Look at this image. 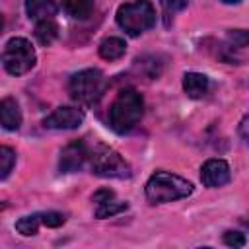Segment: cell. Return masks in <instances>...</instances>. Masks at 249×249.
<instances>
[{"label":"cell","instance_id":"obj_22","mask_svg":"<svg viewBox=\"0 0 249 249\" xmlns=\"http://www.w3.org/2000/svg\"><path fill=\"white\" fill-rule=\"evenodd\" d=\"M224 243L230 245V247H243V245L247 243V239H245V235H243L241 231L228 230V231L224 233Z\"/></svg>","mask_w":249,"mask_h":249},{"label":"cell","instance_id":"obj_18","mask_svg":"<svg viewBox=\"0 0 249 249\" xmlns=\"http://www.w3.org/2000/svg\"><path fill=\"white\" fill-rule=\"evenodd\" d=\"M16 163V152L8 146L0 148V179H6Z\"/></svg>","mask_w":249,"mask_h":249},{"label":"cell","instance_id":"obj_16","mask_svg":"<svg viewBox=\"0 0 249 249\" xmlns=\"http://www.w3.org/2000/svg\"><path fill=\"white\" fill-rule=\"evenodd\" d=\"M126 208H128L126 202L115 200V196H111V198H107V200H103V202H97L95 216H97V218H111V216H115V214L124 212Z\"/></svg>","mask_w":249,"mask_h":249},{"label":"cell","instance_id":"obj_8","mask_svg":"<svg viewBox=\"0 0 249 249\" xmlns=\"http://www.w3.org/2000/svg\"><path fill=\"white\" fill-rule=\"evenodd\" d=\"M84 123V113L78 107H56L51 115L43 119L45 128H54V130H72L78 128Z\"/></svg>","mask_w":249,"mask_h":249},{"label":"cell","instance_id":"obj_4","mask_svg":"<svg viewBox=\"0 0 249 249\" xmlns=\"http://www.w3.org/2000/svg\"><path fill=\"white\" fill-rule=\"evenodd\" d=\"M117 23L128 35L136 37L156 23V8L150 0H132L117 10Z\"/></svg>","mask_w":249,"mask_h":249},{"label":"cell","instance_id":"obj_24","mask_svg":"<svg viewBox=\"0 0 249 249\" xmlns=\"http://www.w3.org/2000/svg\"><path fill=\"white\" fill-rule=\"evenodd\" d=\"M239 134H241V138L245 142H249V115H245L241 119V123H239Z\"/></svg>","mask_w":249,"mask_h":249},{"label":"cell","instance_id":"obj_15","mask_svg":"<svg viewBox=\"0 0 249 249\" xmlns=\"http://www.w3.org/2000/svg\"><path fill=\"white\" fill-rule=\"evenodd\" d=\"M35 37H37V41L41 45H45V47L51 45L58 37V25H56V21H53V18L51 19L37 21V25H35Z\"/></svg>","mask_w":249,"mask_h":249},{"label":"cell","instance_id":"obj_25","mask_svg":"<svg viewBox=\"0 0 249 249\" xmlns=\"http://www.w3.org/2000/svg\"><path fill=\"white\" fill-rule=\"evenodd\" d=\"M222 2H226V4H237V2H241V0H222Z\"/></svg>","mask_w":249,"mask_h":249},{"label":"cell","instance_id":"obj_9","mask_svg":"<svg viewBox=\"0 0 249 249\" xmlns=\"http://www.w3.org/2000/svg\"><path fill=\"white\" fill-rule=\"evenodd\" d=\"M231 179V171H230V165L228 161L220 160V158H212V160H206L200 167V181L204 183V187L208 189H218V187H224L226 183H230Z\"/></svg>","mask_w":249,"mask_h":249},{"label":"cell","instance_id":"obj_10","mask_svg":"<svg viewBox=\"0 0 249 249\" xmlns=\"http://www.w3.org/2000/svg\"><path fill=\"white\" fill-rule=\"evenodd\" d=\"M0 123L6 130H18L21 126V111L14 97H4L0 101Z\"/></svg>","mask_w":249,"mask_h":249},{"label":"cell","instance_id":"obj_6","mask_svg":"<svg viewBox=\"0 0 249 249\" xmlns=\"http://www.w3.org/2000/svg\"><path fill=\"white\" fill-rule=\"evenodd\" d=\"M91 173L105 179H128L132 175L130 165L115 150L101 148L91 156Z\"/></svg>","mask_w":249,"mask_h":249},{"label":"cell","instance_id":"obj_20","mask_svg":"<svg viewBox=\"0 0 249 249\" xmlns=\"http://www.w3.org/2000/svg\"><path fill=\"white\" fill-rule=\"evenodd\" d=\"M226 39L231 47H249V29H230Z\"/></svg>","mask_w":249,"mask_h":249},{"label":"cell","instance_id":"obj_5","mask_svg":"<svg viewBox=\"0 0 249 249\" xmlns=\"http://www.w3.org/2000/svg\"><path fill=\"white\" fill-rule=\"evenodd\" d=\"M37 54L31 43L23 37H12L2 51V64L8 74L12 76H23L35 66Z\"/></svg>","mask_w":249,"mask_h":249},{"label":"cell","instance_id":"obj_26","mask_svg":"<svg viewBox=\"0 0 249 249\" xmlns=\"http://www.w3.org/2000/svg\"><path fill=\"white\" fill-rule=\"evenodd\" d=\"M245 226H249V222H245Z\"/></svg>","mask_w":249,"mask_h":249},{"label":"cell","instance_id":"obj_23","mask_svg":"<svg viewBox=\"0 0 249 249\" xmlns=\"http://www.w3.org/2000/svg\"><path fill=\"white\" fill-rule=\"evenodd\" d=\"M189 0H161V6L165 10V14H175L181 12L183 8H187Z\"/></svg>","mask_w":249,"mask_h":249},{"label":"cell","instance_id":"obj_2","mask_svg":"<svg viewBox=\"0 0 249 249\" xmlns=\"http://www.w3.org/2000/svg\"><path fill=\"white\" fill-rule=\"evenodd\" d=\"M191 193H193V183L169 171H156L150 175L146 183V198L152 204L179 200L189 196Z\"/></svg>","mask_w":249,"mask_h":249},{"label":"cell","instance_id":"obj_11","mask_svg":"<svg viewBox=\"0 0 249 249\" xmlns=\"http://www.w3.org/2000/svg\"><path fill=\"white\" fill-rule=\"evenodd\" d=\"M183 89L191 99H200L210 89V80L200 72H187L183 76Z\"/></svg>","mask_w":249,"mask_h":249},{"label":"cell","instance_id":"obj_14","mask_svg":"<svg viewBox=\"0 0 249 249\" xmlns=\"http://www.w3.org/2000/svg\"><path fill=\"white\" fill-rule=\"evenodd\" d=\"M93 2L95 0H64L62 2V8L64 12L74 18V19H86L89 18L91 10H93Z\"/></svg>","mask_w":249,"mask_h":249},{"label":"cell","instance_id":"obj_1","mask_svg":"<svg viewBox=\"0 0 249 249\" xmlns=\"http://www.w3.org/2000/svg\"><path fill=\"white\" fill-rule=\"evenodd\" d=\"M142 115H144L142 95L132 88H124L117 93V97L109 107V126L117 134H126L140 123Z\"/></svg>","mask_w":249,"mask_h":249},{"label":"cell","instance_id":"obj_13","mask_svg":"<svg viewBox=\"0 0 249 249\" xmlns=\"http://www.w3.org/2000/svg\"><path fill=\"white\" fill-rule=\"evenodd\" d=\"M126 53V43L121 37H107L99 43V56L105 60H119Z\"/></svg>","mask_w":249,"mask_h":249},{"label":"cell","instance_id":"obj_19","mask_svg":"<svg viewBox=\"0 0 249 249\" xmlns=\"http://www.w3.org/2000/svg\"><path fill=\"white\" fill-rule=\"evenodd\" d=\"M136 62V68L140 70H144V68H150V78H158L160 76V72H161V62H158V56H154V54H144V56H140V58H136L134 60Z\"/></svg>","mask_w":249,"mask_h":249},{"label":"cell","instance_id":"obj_17","mask_svg":"<svg viewBox=\"0 0 249 249\" xmlns=\"http://www.w3.org/2000/svg\"><path fill=\"white\" fill-rule=\"evenodd\" d=\"M39 224H43L41 214L21 216V218L16 222V230H18L21 235H35V233H37V230H39Z\"/></svg>","mask_w":249,"mask_h":249},{"label":"cell","instance_id":"obj_3","mask_svg":"<svg viewBox=\"0 0 249 249\" xmlns=\"http://www.w3.org/2000/svg\"><path fill=\"white\" fill-rule=\"evenodd\" d=\"M107 88V80L97 68H86L76 72L68 82V93L80 105H95Z\"/></svg>","mask_w":249,"mask_h":249},{"label":"cell","instance_id":"obj_12","mask_svg":"<svg viewBox=\"0 0 249 249\" xmlns=\"http://www.w3.org/2000/svg\"><path fill=\"white\" fill-rule=\"evenodd\" d=\"M25 12L29 19H35V21L51 19L56 14V2L54 0H25Z\"/></svg>","mask_w":249,"mask_h":249},{"label":"cell","instance_id":"obj_21","mask_svg":"<svg viewBox=\"0 0 249 249\" xmlns=\"http://www.w3.org/2000/svg\"><path fill=\"white\" fill-rule=\"evenodd\" d=\"M41 220H43V224H45L47 228H60V226L66 222V216H64L62 212L51 210V212H43V214H41Z\"/></svg>","mask_w":249,"mask_h":249},{"label":"cell","instance_id":"obj_7","mask_svg":"<svg viewBox=\"0 0 249 249\" xmlns=\"http://www.w3.org/2000/svg\"><path fill=\"white\" fill-rule=\"evenodd\" d=\"M91 158L89 148L84 140H72L70 144H66L60 152V160H58V169L62 173H74L78 169L84 167V163Z\"/></svg>","mask_w":249,"mask_h":249}]
</instances>
